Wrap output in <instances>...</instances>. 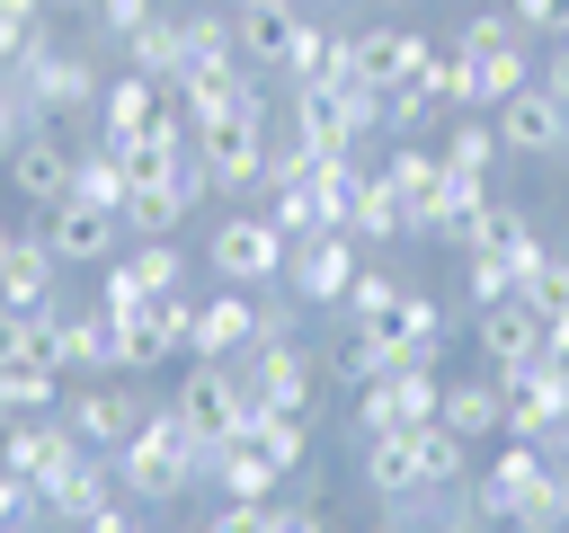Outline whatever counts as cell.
Masks as SVG:
<instances>
[{
	"label": "cell",
	"mask_w": 569,
	"mask_h": 533,
	"mask_svg": "<svg viewBox=\"0 0 569 533\" xmlns=\"http://www.w3.org/2000/svg\"><path fill=\"white\" fill-rule=\"evenodd\" d=\"M18 364L71 373V302H53V311H27V346H18Z\"/></svg>",
	"instance_id": "836d02e7"
},
{
	"label": "cell",
	"mask_w": 569,
	"mask_h": 533,
	"mask_svg": "<svg viewBox=\"0 0 569 533\" xmlns=\"http://www.w3.org/2000/svg\"><path fill=\"white\" fill-rule=\"evenodd\" d=\"M356 266H365L356 231L293 240V258H284V293H293V302H311V311H347V293H356Z\"/></svg>",
	"instance_id": "4fadbf2b"
},
{
	"label": "cell",
	"mask_w": 569,
	"mask_h": 533,
	"mask_svg": "<svg viewBox=\"0 0 569 533\" xmlns=\"http://www.w3.org/2000/svg\"><path fill=\"white\" fill-rule=\"evenodd\" d=\"M9 249H18V231H9V222H0V258H9Z\"/></svg>",
	"instance_id": "816d5d0a"
},
{
	"label": "cell",
	"mask_w": 569,
	"mask_h": 533,
	"mask_svg": "<svg viewBox=\"0 0 569 533\" xmlns=\"http://www.w3.org/2000/svg\"><path fill=\"white\" fill-rule=\"evenodd\" d=\"M427 62H436V44H427L418 27H400V18L356 27V80H365V89H400V80L427 71Z\"/></svg>",
	"instance_id": "603a6c76"
},
{
	"label": "cell",
	"mask_w": 569,
	"mask_h": 533,
	"mask_svg": "<svg viewBox=\"0 0 569 533\" xmlns=\"http://www.w3.org/2000/svg\"><path fill=\"white\" fill-rule=\"evenodd\" d=\"M169 107H178L169 80H151V71H107V89H98V133H107V142H142Z\"/></svg>",
	"instance_id": "7402d4cb"
},
{
	"label": "cell",
	"mask_w": 569,
	"mask_h": 533,
	"mask_svg": "<svg viewBox=\"0 0 569 533\" xmlns=\"http://www.w3.org/2000/svg\"><path fill=\"white\" fill-rule=\"evenodd\" d=\"M302 0H267V9H231V36H240V62L249 71H267V80H284L293 71V44H302Z\"/></svg>",
	"instance_id": "44dd1931"
},
{
	"label": "cell",
	"mask_w": 569,
	"mask_h": 533,
	"mask_svg": "<svg viewBox=\"0 0 569 533\" xmlns=\"http://www.w3.org/2000/svg\"><path fill=\"white\" fill-rule=\"evenodd\" d=\"M400 284H409V275H391V266H373V258H365V266H356V293H347V320H356V311H373V302H391Z\"/></svg>",
	"instance_id": "ee69618b"
},
{
	"label": "cell",
	"mask_w": 569,
	"mask_h": 533,
	"mask_svg": "<svg viewBox=\"0 0 569 533\" xmlns=\"http://www.w3.org/2000/svg\"><path fill=\"white\" fill-rule=\"evenodd\" d=\"M267 142H276L267 115H213V124H196V160H204L213 195H267Z\"/></svg>",
	"instance_id": "30bf717a"
},
{
	"label": "cell",
	"mask_w": 569,
	"mask_h": 533,
	"mask_svg": "<svg viewBox=\"0 0 569 533\" xmlns=\"http://www.w3.org/2000/svg\"><path fill=\"white\" fill-rule=\"evenodd\" d=\"M356 480H365L373 506L418 497V489H453V480H471V444H462L445 418L400 426V435H365V444H356Z\"/></svg>",
	"instance_id": "7a4b0ae2"
},
{
	"label": "cell",
	"mask_w": 569,
	"mask_h": 533,
	"mask_svg": "<svg viewBox=\"0 0 569 533\" xmlns=\"http://www.w3.org/2000/svg\"><path fill=\"white\" fill-rule=\"evenodd\" d=\"M89 444L71 435L62 409H36V418H0V471H27L36 489H53L62 471H80Z\"/></svg>",
	"instance_id": "7c38bea8"
},
{
	"label": "cell",
	"mask_w": 569,
	"mask_h": 533,
	"mask_svg": "<svg viewBox=\"0 0 569 533\" xmlns=\"http://www.w3.org/2000/svg\"><path fill=\"white\" fill-rule=\"evenodd\" d=\"M382 9H400V0H382Z\"/></svg>",
	"instance_id": "9f6ffc18"
},
{
	"label": "cell",
	"mask_w": 569,
	"mask_h": 533,
	"mask_svg": "<svg viewBox=\"0 0 569 533\" xmlns=\"http://www.w3.org/2000/svg\"><path fill=\"white\" fill-rule=\"evenodd\" d=\"M258 533H329L302 497H267V515H258Z\"/></svg>",
	"instance_id": "bcb514c9"
},
{
	"label": "cell",
	"mask_w": 569,
	"mask_h": 533,
	"mask_svg": "<svg viewBox=\"0 0 569 533\" xmlns=\"http://www.w3.org/2000/svg\"><path fill=\"white\" fill-rule=\"evenodd\" d=\"M44 249H53L62 266H107V258L124 249V222L98 213V204H71V195H62V204L44 213Z\"/></svg>",
	"instance_id": "d4e9b609"
},
{
	"label": "cell",
	"mask_w": 569,
	"mask_h": 533,
	"mask_svg": "<svg viewBox=\"0 0 569 533\" xmlns=\"http://www.w3.org/2000/svg\"><path fill=\"white\" fill-rule=\"evenodd\" d=\"M107 471H116V489L133 497V506H169V497H187V489H204V471H213V444L169 409V400H151V418H142V435L133 444H116L107 453Z\"/></svg>",
	"instance_id": "6da1fadb"
},
{
	"label": "cell",
	"mask_w": 569,
	"mask_h": 533,
	"mask_svg": "<svg viewBox=\"0 0 569 533\" xmlns=\"http://www.w3.org/2000/svg\"><path fill=\"white\" fill-rule=\"evenodd\" d=\"M187 320H196V293H142L133 311H116L124 329V373H160L187 355Z\"/></svg>",
	"instance_id": "9a60e30c"
},
{
	"label": "cell",
	"mask_w": 569,
	"mask_h": 533,
	"mask_svg": "<svg viewBox=\"0 0 569 533\" xmlns=\"http://www.w3.org/2000/svg\"><path fill=\"white\" fill-rule=\"evenodd\" d=\"M222 9H267V0H222Z\"/></svg>",
	"instance_id": "f5cc1de1"
},
{
	"label": "cell",
	"mask_w": 569,
	"mask_h": 533,
	"mask_svg": "<svg viewBox=\"0 0 569 533\" xmlns=\"http://www.w3.org/2000/svg\"><path fill=\"white\" fill-rule=\"evenodd\" d=\"M436 418H445L462 444H498V373H489V364H480V373H445Z\"/></svg>",
	"instance_id": "f1b7e54d"
},
{
	"label": "cell",
	"mask_w": 569,
	"mask_h": 533,
	"mask_svg": "<svg viewBox=\"0 0 569 533\" xmlns=\"http://www.w3.org/2000/svg\"><path fill=\"white\" fill-rule=\"evenodd\" d=\"M249 346H258V293H249V284H213V293H196L187 355H196V364H231V355H249Z\"/></svg>",
	"instance_id": "e0dca14e"
},
{
	"label": "cell",
	"mask_w": 569,
	"mask_h": 533,
	"mask_svg": "<svg viewBox=\"0 0 569 533\" xmlns=\"http://www.w3.org/2000/svg\"><path fill=\"white\" fill-rule=\"evenodd\" d=\"M44 9H53V18H62V9H71V18H89V0H44Z\"/></svg>",
	"instance_id": "f907efd6"
},
{
	"label": "cell",
	"mask_w": 569,
	"mask_h": 533,
	"mask_svg": "<svg viewBox=\"0 0 569 533\" xmlns=\"http://www.w3.org/2000/svg\"><path fill=\"white\" fill-rule=\"evenodd\" d=\"M116 258H124V275H133L142 293H187V284H196V258H187L178 240H124Z\"/></svg>",
	"instance_id": "1f68e13d"
},
{
	"label": "cell",
	"mask_w": 569,
	"mask_h": 533,
	"mask_svg": "<svg viewBox=\"0 0 569 533\" xmlns=\"http://www.w3.org/2000/svg\"><path fill=\"white\" fill-rule=\"evenodd\" d=\"M284 258H293V240L267 222V213H213V231H204V275L213 284H249V293H267V284H284Z\"/></svg>",
	"instance_id": "52a82bcc"
},
{
	"label": "cell",
	"mask_w": 569,
	"mask_h": 533,
	"mask_svg": "<svg viewBox=\"0 0 569 533\" xmlns=\"http://www.w3.org/2000/svg\"><path fill=\"white\" fill-rule=\"evenodd\" d=\"M169 409H178V418H187L204 444H231V435L249 426V391H240V364H196V355H187V373H178Z\"/></svg>",
	"instance_id": "5bb4252c"
},
{
	"label": "cell",
	"mask_w": 569,
	"mask_h": 533,
	"mask_svg": "<svg viewBox=\"0 0 569 533\" xmlns=\"http://www.w3.org/2000/svg\"><path fill=\"white\" fill-rule=\"evenodd\" d=\"M560 53H569V36H560Z\"/></svg>",
	"instance_id": "11a10c76"
},
{
	"label": "cell",
	"mask_w": 569,
	"mask_h": 533,
	"mask_svg": "<svg viewBox=\"0 0 569 533\" xmlns=\"http://www.w3.org/2000/svg\"><path fill=\"white\" fill-rule=\"evenodd\" d=\"M347 231H356V249H400V240H418V213H409V204L391 195V178L373 169L365 195H356V222H347Z\"/></svg>",
	"instance_id": "4dcf8cb0"
},
{
	"label": "cell",
	"mask_w": 569,
	"mask_h": 533,
	"mask_svg": "<svg viewBox=\"0 0 569 533\" xmlns=\"http://www.w3.org/2000/svg\"><path fill=\"white\" fill-rule=\"evenodd\" d=\"M151 18H160V0H89V36H98L107 53H124Z\"/></svg>",
	"instance_id": "f35d334b"
},
{
	"label": "cell",
	"mask_w": 569,
	"mask_h": 533,
	"mask_svg": "<svg viewBox=\"0 0 569 533\" xmlns=\"http://www.w3.org/2000/svg\"><path fill=\"white\" fill-rule=\"evenodd\" d=\"M453 107L462 115H498L542 62H533V36L507 18V9H480V18H462V36H453Z\"/></svg>",
	"instance_id": "277c9868"
},
{
	"label": "cell",
	"mask_w": 569,
	"mask_h": 533,
	"mask_svg": "<svg viewBox=\"0 0 569 533\" xmlns=\"http://www.w3.org/2000/svg\"><path fill=\"white\" fill-rule=\"evenodd\" d=\"M533 80H542V89H560V107H569V53H551V62L533 71Z\"/></svg>",
	"instance_id": "681fc988"
},
{
	"label": "cell",
	"mask_w": 569,
	"mask_h": 533,
	"mask_svg": "<svg viewBox=\"0 0 569 533\" xmlns=\"http://www.w3.org/2000/svg\"><path fill=\"white\" fill-rule=\"evenodd\" d=\"M204 489H213V497H240V506H267V497H284V471L267 462V444H258V435H231V444H213Z\"/></svg>",
	"instance_id": "83f0119b"
},
{
	"label": "cell",
	"mask_w": 569,
	"mask_h": 533,
	"mask_svg": "<svg viewBox=\"0 0 569 533\" xmlns=\"http://www.w3.org/2000/svg\"><path fill=\"white\" fill-rule=\"evenodd\" d=\"M9 80H18V98L36 107V124H71V115H98V89H107V71H98V53L89 44H62L53 27L9 62Z\"/></svg>",
	"instance_id": "5b68a950"
},
{
	"label": "cell",
	"mask_w": 569,
	"mask_h": 533,
	"mask_svg": "<svg viewBox=\"0 0 569 533\" xmlns=\"http://www.w3.org/2000/svg\"><path fill=\"white\" fill-rule=\"evenodd\" d=\"M471 346H480V364H489V373H516V364H533V355H542V311H533L525 293L480 302V311H471Z\"/></svg>",
	"instance_id": "ffe728a7"
},
{
	"label": "cell",
	"mask_w": 569,
	"mask_h": 533,
	"mask_svg": "<svg viewBox=\"0 0 569 533\" xmlns=\"http://www.w3.org/2000/svg\"><path fill=\"white\" fill-rule=\"evenodd\" d=\"M258 515H267V506H240V497H213L196 533H258Z\"/></svg>",
	"instance_id": "7dc6e473"
},
{
	"label": "cell",
	"mask_w": 569,
	"mask_h": 533,
	"mask_svg": "<svg viewBox=\"0 0 569 533\" xmlns=\"http://www.w3.org/2000/svg\"><path fill=\"white\" fill-rule=\"evenodd\" d=\"M18 533H36V524H18Z\"/></svg>",
	"instance_id": "db71d44e"
},
{
	"label": "cell",
	"mask_w": 569,
	"mask_h": 533,
	"mask_svg": "<svg viewBox=\"0 0 569 533\" xmlns=\"http://www.w3.org/2000/svg\"><path fill=\"white\" fill-rule=\"evenodd\" d=\"M498 142H507V160H569V107H560V89L525 80L498 107Z\"/></svg>",
	"instance_id": "ac0fdd59"
},
{
	"label": "cell",
	"mask_w": 569,
	"mask_h": 533,
	"mask_svg": "<svg viewBox=\"0 0 569 533\" xmlns=\"http://www.w3.org/2000/svg\"><path fill=\"white\" fill-rule=\"evenodd\" d=\"M240 364V391H249V418H311V391H320V355L302 338H267Z\"/></svg>",
	"instance_id": "ba28073f"
},
{
	"label": "cell",
	"mask_w": 569,
	"mask_h": 533,
	"mask_svg": "<svg viewBox=\"0 0 569 533\" xmlns=\"http://www.w3.org/2000/svg\"><path fill=\"white\" fill-rule=\"evenodd\" d=\"M507 293H516V266H507L489 240H480V249H462V302L480 311V302H507Z\"/></svg>",
	"instance_id": "ab89813d"
},
{
	"label": "cell",
	"mask_w": 569,
	"mask_h": 533,
	"mask_svg": "<svg viewBox=\"0 0 569 533\" xmlns=\"http://www.w3.org/2000/svg\"><path fill=\"white\" fill-rule=\"evenodd\" d=\"M62 302V258L44 249V231H18V249L0 258V311H53Z\"/></svg>",
	"instance_id": "484cf974"
},
{
	"label": "cell",
	"mask_w": 569,
	"mask_h": 533,
	"mask_svg": "<svg viewBox=\"0 0 569 533\" xmlns=\"http://www.w3.org/2000/svg\"><path fill=\"white\" fill-rule=\"evenodd\" d=\"M373 169L391 178V195H400V204L418 213V231H427V213H436V195H445V151H436L427 133H400V142H391Z\"/></svg>",
	"instance_id": "4316f807"
},
{
	"label": "cell",
	"mask_w": 569,
	"mask_h": 533,
	"mask_svg": "<svg viewBox=\"0 0 569 533\" xmlns=\"http://www.w3.org/2000/svg\"><path fill=\"white\" fill-rule=\"evenodd\" d=\"M516 293H525V302H533L542 320H560V311H569V258L551 249V258H542V266H533V275H525Z\"/></svg>",
	"instance_id": "60d3db41"
},
{
	"label": "cell",
	"mask_w": 569,
	"mask_h": 533,
	"mask_svg": "<svg viewBox=\"0 0 569 533\" xmlns=\"http://www.w3.org/2000/svg\"><path fill=\"white\" fill-rule=\"evenodd\" d=\"M18 524H53V515H44V489L27 471H0V533H18Z\"/></svg>",
	"instance_id": "b9f144b4"
},
{
	"label": "cell",
	"mask_w": 569,
	"mask_h": 533,
	"mask_svg": "<svg viewBox=\"0 0 569 533\" xmlns=\"http://www.w3.org/2000/svg\"><path fill=\"white\" fill-rule=\"evenodd\" d=\"M124 195H133V169H124V151L98 133V142H80V160H71V204H98V213H124Z\"/></svg>",
	"instance_id": "f546056e"
},
{
	"label": "cell",
	"mask_w": 569,
	"mask_h": 533,
	"mask_svg": "<svg viewBox=\"0 0 569 533\" xmlns=\"http://www.w3.org/2000/svg\"><path fill=\"white\" fill-rule=\"evenodd\" d=\"M347 338L391 373V364H436V346H445V302L427 293V284H400L391 302H373V311H356L347 320Z\"/></svg>",
	"instance_id": "8992f818"
},
{
	"label": "cell",
	"mask_w": 569,
	"mask_h": 533,
	"mask_svg": "<svg viewBox=\"0 0 569 533\" xmlns=\"http://www.w3.org/2000/svg\"><path fill=\"white\" fill-rule=\"evenodd\" d=\"M445 169H462V178H498V160H507V142H498V115H462L445 142Z\"/></svg>",
	"instance_id": "d6a6232c"
},
{
	"label": "cell",
	"mask_w": 569,
	"mask_h": 533,
	"mask_svg": "<svg viewBox=\"0 0 569 533\" xmlns=\"http://www.w3.org/2000/svg\"><path fill=\"white\" fill-rule=\"evenodd\" d=\"M27 133H36V107H27V98H18V80L0 71V160H9Z\"/></svg>",
	"instance_id": "7bdbcfd3"
},
{
	"label": "cell",
	"mask_w": 569,
	"mask_h": 533,
	"mask_svg": "<svg viewBox=\"0 0 569 533\" xmlns=\"http://www.w3.org/2000/svg\"><path fill=\"white\" fill-rule=\"evenodd\" d=\"M71 160H80V142L62 133V124H36L9 160H0V178H9V195L18 204H36V213H53L62 195H71Z\"/></svg>",
	"instance_id": "2e32d148"
},
{
	"label": "cell",
	"mask_w": 569,
	"mask_h": 533,
	"mask_svg": "<svg viewBox=\"0 0 569 533\" xmlns=\"http://www.w3.org/2000/svg\"><path fill=\"white\" fill-rule=\"evenodd\" d=\"M471 497H480V506H489V524H507V533H569V497H560L551 444L498 435V453L471 471Z\"/></svg>",
	"instance_id": "3957f363"
},
{
	"label": "cell",
	"mask_w": 569,
	"mask_h": 533,
	"mask_svg": "<svg viewBox=\"0 0 569 533\" xmlns=\"http://www.w3.org/2000/svg\"><path fill=\"white\" fill-rule=\"evenodd\" d=\"M445 115H453V62H445V53H436L427 71H409L400 89H382V133H391V142H400V133H436Z\"/></svg>",
	"instance_id": "cb8c5ba5"
},
{
	"label": "cell",
	"mask_w": 569,
	"mask_h": 533,
	"mask_svg": "<svg viewBox=\"0 0 569 533\" xmlns=\"http://www.w3.org/2000/svg\"><path fill=\"white\" fill-rule=\"evenodd\" d=\"M116 222H124V240H169V231H178V222H187V204H178V195H169V187H133V195H124V213H116Z\"/></svg>",
	"instance_id": "d590c367"
},
{
	"label": "cell",
	"mask_w": 569,
	"mask_h": 533,
	"mask_svg": "<svg viewBox=\"0 0 569 533\" xmlns=\"http://www.w3.org/2000/svg\"><path fill=\"white\" fill-rule=\"evenodd\" d=\"M267 222H276L284 240H320V231H338V222L320 213V195H311V178H302V187H276V195H267Z\"/></svg>",
	"instance_id": "74e56055"
},
{
	"label": "cell",
	"mask_w": 569,
	"mask_h": 533,
	"mask_svg": "<svg viewBox=\"0 0 569 533\" xmlns=\"http://www.w3.org/2000/svg\"><path fill=\"white\" fill-rule=\"evenodd\" d=\"M62 418H71V435H80L89 453H116V444H133V435H142V418H151V391H133L124 373H107V382H80V391H62Z\"/></svg>",
	"instance_id": "8fae6325"
},
{
	"label": "cell",
	"mask_w": 569,
	"mask_h": 533,
	"mask_svg": "<svg viewBox=\"0 0 569 533\" xmlns=\"http://www.w3.org/2000/svg\"><path fill=\"white\" fill-rule=\"evenodd\" d=\"M36 409H62V373H44V364H0V418H36Z\"/></svg>",
	"instance_id": "e575fe53"
},
{
	"label": "cell",
	"mask_w": 569,
	"mask_h": 533,
	"mask_svg": "<svg viewBox=\"0 0 569 533\" xmlns=\"http://www.w3.org/2000/svg\"><path fill=\"white\" fill-rule=\"evenodd\" d=\"M18 346H27V311H0V364H18Z\"/></svg>",
	"instance_id": "c3c4849f"
},
{
	"label": "cell",
	"mask_w": 569,
	"mask_h": 533,
	"mask_svg": "<svg viewBox=\"0 0 569 533\" xmlns=\"http://www.w3.org/2000/svg\"><path fill=\"white\" fill-rule=\"evenodd\" d=\"M489 222H498V178H462V169H445V195H436V213H427L418 240H436V249H480Z\"/></svg>",
	"instance_id": "d6986e66"
},
{
	"label": "cell",
	"mask_w": 569,
	"mask_h": 533,
	"mask_svg": "<svg viewBox=\"0 0 569 533\" xmlns=\"http://www.w3.org/2000/svg\"><path fill=\"white\" fill-rule=\"evenodd\" d=\"M240 435H258L267 444V462L293 480V471H311V418H249Z\"/></svg>",
	"instance_id": "8d00e7d4"
},
{
	"label": "cell",
	"mask_w": 569,
	"mask_h": 533,
	"mask_svg": "<svg viewBox=\"0 0 569 533\" xmlns=\"http://www.w3.org/2000/svg\"><path fill=\"white\" fill-rule=\"evenodd\" d=\"M436 400H445V373H436V364H391V373H373L365 391H347V435L365 444V435L427 426V418H436Z\"/></svg>",
	"instance_id": "9c48e42d"
},
{
	"label": "cell",
	"mask_w": 569,
	"mask_h": 533,
	"mask_svg": "<svg viewBox=\"0 0 569 533\" xmlns=\"http://www.w3.org/2000/svg\"><path fill=\"white\" fill-rule=\"evenodd\" d=\"M507 18L525 36H569V0H507Z\"/></svg>",
	"instance_id": "f6af8a7d"
}]
</instances>
